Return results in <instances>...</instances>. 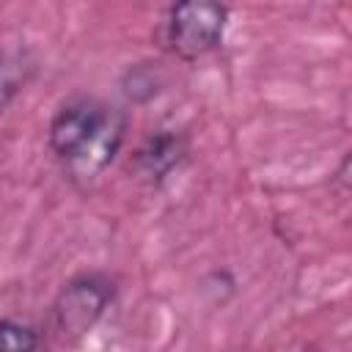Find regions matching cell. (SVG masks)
Wrapping results in <instances>:
<instances>
[{
    "instance_id": "obj_4",
    "label": "cell",
    "mask_w": 352,
    "mask_h": 352,
    "mask_svg": "<svg viewBox=\"0 0 352 352\" xmlns=\"http://www.w3.org/2000/svg\"><path fill=\"white\" fill-rule=\"evenodd\" d=\"M184 154V143L182 138L170 135V132H160L154 138H148L140 148H138V157H135V165L143 176L148 179H162Z\"/></svg>"
},
{
    "instance_id": "obj_6",
    "label": "cell",
    "mask_w": 352,
    "mask_h": 352,
    "mask_svg": "<svg viewBox=\"0 0 352 352\" xmlns=\"http://www.w3.org/2000/svg\"><path fill=\"white\" fill-rule=\"evenodd\" d=\"M36 336L33 330L16 322H0V352H33Z\"/></svg>"
},
{
    "instance_id": "obj_3",
    "label": "cell",
    "mask_w": 352,
    "mask_h": 352,
    "mask_svg": "<svg viewBox=\"0 0 352 352\" xmlns=\"http://www.w3.org/2000/svg\"><path fill=\"white\" fill-rule=\"evenodd\" d=\"M113 297L110 283L102 278H80L72 280L55 302V324L63 336H80L91 330V324L104 311L107 300Z\"/></svg>"
},
{
    "instance_id": "obj_2",
    "label": "cell",
    "mask_w": 352,
    "mask_h": 352,
    "mask_svg": "<svg viewBox=\"0 0 352 352\" xmlns=\"http://www.w3.org/2000/svg\"><path fill=\"white\" fill-rule=\"evenodd\" d=\"M226 28V8L217 3H179L170 8L168 44L179 58H201L214 50Z\"/></svg>"
},
{
    "instance_id": "obj_5",
    "label": "cell",
    "mask_w": 352,
    "mask_h": 352,
    "mask_svg": "<svg viewBox=\"0 0 352 352\" xmlns=\"http://www.w3.org/2000/svg\"><path fill=\"white\" fill-rule=\"evenodd\" d=\"M30 66L22 55H0V110L14 99V94L25 85Z\"/></svg>"
},
{
    "instance_id": "obj_1",
    "label": "cell",
    "mask_w": 352,
    "mask_h": 352,
    "mask_svg": "<svg viewBox=\"0 0 352 352\" xmlns=\"http://www.w3.org/2000/svg\"><path fill=\"white\" fill-rule=\"evenodd\" d=\"M124 138V118L94 99H74L63 104L52 121L50 143L55 154L82 176L102 170Z\"/></svg>"
}]
</instances>
